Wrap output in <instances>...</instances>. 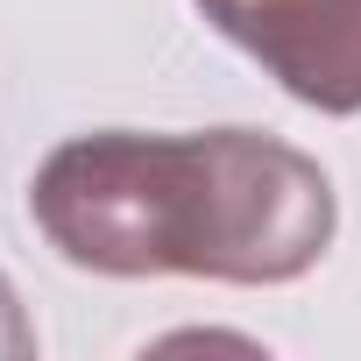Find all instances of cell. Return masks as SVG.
Segmentation results:
<instances>
[{
  "label": "cell",
  "instance_id": "obj_3",
  "mask_svg": "<svg viewBox=\"0 0 361 361\" xmlns=\"http://www.w3.org/2000/svg\"><path fill=\"white\" fill-rule=\"evenodd\" d=\"M36 354V326L22 319V298H15V283L0 276V361H29Z\"/></svg>",
  "mask_w": 361,
  "mask_h": 361
},
{
  "label": "cell",
  "instance_id": "obj_2",
  "mask_svg": "<svg viewBox=\"0 0 361 361\" xmlns=\"http://www.w3.org/2000/svg\"><path fill=\"white\" fill-rule=\"evenodd\" d=\"M199 15L298 106L361 114V0H199Z\"/></svg>",
  "mask_w": 361,
  "mask_h": 361
},
{
  "label": "cell",
  "instance_id": "obj_1",
  "mask_svg": "<svg viewBox=\"0 0 361 361\" xmlns=\"http://www.w3.org/2000/svg\"><path fill=\"white\" fill-rule=\"evenodd\" d=\"M29 220L92 276H206L269 290L326 262L340 199L305 149L262 128H99L43 156Z\"/></svg>",
  "mask_w": 361,
  "mask_h": 361
}]
</instances>
